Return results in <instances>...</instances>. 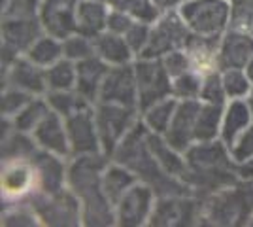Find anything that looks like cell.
<instances>
[{
  "label": "cell",
  "instance_id": "1",
  "mask_svg": "<svg viewBox=\"0 0 253 227\" xmlns=\"http://www.w3.org/2000/svg\"><path fill=\"white\" fill-rule=\"evenodd\" d=\"M110 157L104 153L80 155L68 161L66 185L76 193L84 210V226L108 227L116 224V206L102 187V173Z\"/></svg>",
  "mask_w": 253,
  "mask_h": 227
},
{
  "label": "cell",
  "instance_id": "2",
  "mask_svg": "<svg viewBox=\"0 0 253 227\" xmlns=\"http://www.w3.org/2000/svg\"><path fill=\"white\" fill-rule=\"evenodd\" d=\"M183 155L187 169L181 180L187 184L191 193L201 199L240 180L231 150L221 138L213 142H195Z\"/></svg>",
  "mask_w": 253,
  "mask_h": 227
},
{
  "label": "cell",
  "instance_id": "3",
  "mask_svg": "<svg viewBox=\"0 0 253 227\" xmlns=\"http://www.w3.org/2000/svg\"><path fill=\"white\" fill-rule=\"evenodd\" d=\"M148 135L149 129L142 123V119H138L136 125L119 142L112 159L125 165L128 171H132L140 182L151 185L157 197L191 193L185 182H181L179 178H174L163 171V167L157 163L153 151L149 148Z\"/></svg>",
  "mask_w": 253,
  "mask_h": 227
},
{
  "label": "cell",
  "instance_id": "4",
  "mask_svg": "<svg viewBox=\"0 0 253 227\" xmlns=\"http://www.w3.org/2000/svg\"><path fill=\"white\" fill-rule=\"evenodd\" d=\"M202 226L244 227L253 226V182L236 184L202 199Z\"/></svg>",
  "mask_w": 253,
  "mask_h": 227
},
{
  "label": "cell",
  "instance_id": "5",
  "mask_svg": "<svg viewBox=\"0 0 253 227\" xmlns=\"http://www.w3.org/2000/svg\"><path fill=\"white\" fill-rule=\"evenodd\" d=\"M231 0H185L178 8L193 34L221 36L231 27Z\"/></svg>",
  "mask_w": 253,
  "mask_h": 227
},
{
  "label": "cell",
  "instance_id": "6",
  "mask_svg": "<svg viewBox=\"0 0 253 227\" xmlns=\"http://www.w3.org/2000/svg\"><path fill=\"white\" fill-rule=\"evenodd\" d=\"M42 226H84V210L76 193L66 185L55 193H36L27 201Z\"/></svg>",
  "mask_w": 253,
  "mask_h": 227
},
{
  "label": "cell",
  "instance_id": "7",
  "mask_svg": "<svg viewBox=\"0 0 253 227\" xmlns=\"http://www.w3.org/2000/svg\"><path fill=\"white\" fill-rule=\"evenodd\" d=\"M140 119V110L114 104V102H96L95 104V121L100 148L102 153L112 159L114 151L119 146V142L126 136V133L136 125Z\"/></svg>",
  "mask_w": 253,
  "mask_h": 227
},
{
  "label": "cell",
  "instance_id": "8",
  "mask_svg": "<svg viewBox=\"0 0 253 227\" xmlns=\"http://www.w3.org/2000/svg\"><path fill=\"white\" fill-rule=\"evenodd\" d=\"M0 189H2V206L27 203L40 191L36 165L29 159H6L2 161L0 173Z\"/></svg>",
  "mask_w": 253,
  "mask_h": 227
},
{
  "label": "cell",
  "instance_id": "9",
  "mask_svg": "<svg viewBox=\"0 0 253 227\" xmlns=\"http://www.w3.org/2000/svg\"><path fill=\"white\" fill-rule=\"evenodd\" d=\"M191 31L183 23L178 10L165 11L159 15L155 23H151V34L146 49L138 57L144 59H163L165 55L172 53L176 49H183L187 40L191 38ZM136 57V59H138Z\"/></svg>",
  "mask_w": 253,
  "mask_h": 227
},
{
  "label": "cell",
  "instance_id": "10",
  "mask_svg": "<svg viewBox=\"0 0 253 227\" xmlns=\"http://www.w3.org/2000/svg\"><path fill=\"white\" fill-rule=\"evenodd\" d=\"M151 227H191L202 226V199L193 193L157 197Z\"/></svg>",
  "mask_w": 253,
  "mask_h": 227
},
{
  "label": "cell",
  "instance_id": "11",
  "mask_svg": "<svg viewBox=\"0 0 253 227\" xmlns=\"http://www.w3.org/2000/svg\"><path fill=\"white\" fill-rule=\"evenodd\" d=\"M134 74L138 86V110L144 112L151 104L172 97V78L161 59H134Z\"/></svg>",
  "mask_w": 253,
  "mask_h": 227
},
{
  "label": "cell",
  "instance_id": "12",
  "mask_svg": "<svg viewBox=\"0 0 253 227\" xmlns=\"http://www.w3.org/2000/svg\"><path fill=\"white\" fill-rule=\"evenodd\" d=\"M2 68L29 51L43 31L40 17H2Z\"/></svg>",
  "mask_w": 253,
  "mask_h": 227
},
{
  "label": "cell",
  "instance_id": "13",
  "mask_svg": "<svg viewBox=\"0 0 253 227\" xmlns=\"http://www.w3.org/2000/svg\"><path fill=\"white\" fill-rule=\"evenodd\" d=\"M157 203V193L144 182H136L116 205V224L119 227L149 226V218Z\"/></svg>",
  "mask_w": 253,
  "mask_h": 227
},
{
  "label": "cell",
  "instance_id": "14",
  "mask_svg": "<svg viewBox=\"0 0 253 227\" xmlns=\"http://www.w3.org/2000/svg\"><path fill=\"white\" fill-rule=\"evenodd\" d=\"M64 121H66V133H68L70 155L72 157L102 153L98 131H96L95 106L80 110V112H76L72 116L64 118Z\"/></svg>",
  "mask_w": 253,
  "mask_h": 227
},
{
  "label": "cell",
  "instance_id": "15",
  "mask_svg": "<svg viewBox=\"0 0 253 227\" xmlns=\"http://www.w3.org/2000/svg\"><path fill=\"white\" fill-rule=\"evenodd\" d=\"M98 102H114L130 108H138V86L134 65L110 66L106 74Z\"/></svg>",
  "mask_w": 253,
  "mask_h": 227
},
{
  "label": "cell",
  "instance_id": "16",
  "mask_svg": "<svg viewBox=\"0 0 253 227\" xmlns=\"http://www.w3.org/2000/svg\"><path fill=\"white\" fill-rule=\"evenodd\" d=\"M2 87H17L32 97H45L49 91L45 68L25 55L17 57L8 68H2Z\"/></svg>",
  "mask_w": 253,
  "mask_h": 227
},
{
  "label": "cell",
  "instance_id": "17",
  "mask_svg": "<svg viewBox=\"0 0 253 227\" xmlns=\"http://www.w3.org/2000/svg\"><path fill=\"white\" fill-rule=\"evenodd\" d=\"M201 106V100H178L174 118L170 121L167 133L163 135L174 150L185 153L195 144V125Z\"/></svg>",
  "mask_w": 253,
  "mask_h": 227
},
{
  "label": "cell",
  "instance_id": "18",
  "mask_svg": "<svg viewBox=\"0 0 253 227\" xmlns=\"http://www.w3.org/2000/svg\"><path fill=\"white\" fill-rule=\"evenodd\" d=\"M80 0H42L38 17L43 31L64 40L76 33V11Z\"/></svg>",
  "mask_w": 253,
  "mask_h": 227
},
{
  "label": "cell",
  "instance_id": "19",
  "mask_svg": "<svg viewBox=\"0 0 253 227\" xmlns=\"http://www.w3.org/2000/svg\"><path fill=\"white\" fill-rule=\"evenodd\" d=\"M223 36V34H221ZM221 36H201L191 34L183 51L187 53L191 70L197 74L208 76L211 72H219V44Z\"/></svg>",
  "mask_w": 253,
  "mask_h": 227
},
{
  "label": "cell",
  "instance_id": "20",
  "mask_svg": "<svg viewBox=\"0 0 253 227\" xmlns=\"http://www.w3.org/2000/svg\"><path fill=\"white\" fill-rule=\"evenodd\" d=\"M34 140L40 150H45L55 155H61L70 159V142H68V133H66V121L61 114L55 110H49L47 116L42 119V123L32 133Z\"/></svg>",
  "mask_w": 253,
  "mask_h": 227
},
{
  "label": "cell",
  "instance_id": "21",
  "mask_svg": "<svg viewBox=\"0 0 253 227\" xmlns=\"http://www.w3.org/2000/svg\"><path fill=\"white\" fill-rule=\"evenodd\" d=\"M253 57V34L229 27L219 44V68H246Z\"/></svg>",
  "mask_w": 253,
  "mask_h": 227
},
{
  "label": "cell",
  "instance_id": "22",
  "mask_svg": "<svg viewBox=\"0 0 253 227\" xmlns=\"http://www.w3.org/2000/svg\"><path fill=\"white\" fill-rule=\"evenodd\" d=\"M32 161L38 171V184H40L38 193H55L66 187V173L70 159L45 150H38L32 155Z\"/></svg>",
  "mask_w": 253,
  "mask_h": 227
},
{
  "label": "cell",
  "instance_id": "23",
  "mask_svg": "<svg viewBox=\"0 0 253 227\" xmlns=\"http://www.w3.org/2000/svg\"><path fill=\"white\" fill-rule=\"evenodd\" d=\"M76 66H78L76 91L95 106L98 102V97H100V87H102V82L110 70V65L104 63L100 57L93 55L89 59L76 63Z\"/></svg>",
  "mask_w": 253,
  "mask_h": 227
},
{
  "label": "cell",
  "instance_id": "24",
  "mask_svg": "<svg viewBox=\"0 0 253 227\" xmlns=\"http://www.w3.org/2000/svg\"><path fill=\"white\" fill-rule=\"evenodd\" d=\"M253 123L252 112L248 108L244 98H232L225 104L221 121V140L232 148V144L238 140V136Z\"/></svg>",
  "mask_w": 253,
  "mask_h": 227
},
{
  "label": "cell",
  "instance_id": "25",
  "mask_svg": "<svg viewBox=\"0 0 253 227\" xmlns=\"http://www.w3.org/2000/svg\"><path fill=\"white\" fill-rule=\"evenodd\" d=\"M110 6L100 0H80L76 11V33L96 38L106 31Z\"/></svg>",
  "mask_w": 253,
  "mask_h": 227
},
{
  "label": "cell",
  "instance_id": "26",
  "mask_svg": "<svg viewBox=\"0 0 253 227\" xmlns=\"http://www.w3.org/2000/svg\"><path fill=\"white\" fill-rule=\"evenodd\" d=\"M93 42H95V55L100 57L110 66L130 65L136 59V55L132 53L130 45L126 44L125 36H121V34L104 31L96 38H93Z\"/></svg>",
  "mask_w": 253,
  "mask_h": 227
},
{
  "label": "cell",
  "instance_id": "27",
  "mask_svg": "<svg viewBox=\"0 0 253 227\" xmlns=\"http://www.w3.org/2000/svg\"><path fill=\"white\" fill-rule=\"evenodd\" d=\"M148 144H149V148H151V151H153L157 163L163 167V171L167 174H170V176L181 180L183 174H185V169H187L185 155H183L181 151L174 150L163 135H155V133H151V131H149V135H148ZM181 182H183V180H181Z\"/></svg>",
  "mask_w": 253,
  "mask_h": 227
},
{
  "label": "cell",
  "instance_id": "28",
  "mask_svg": "<svg viewBox=\"0 0 253 227\" xmlns=\"http://www.w3.org/2000/svg\"><path fill=\"white\" fill-rule=\"evenodd\" d=\"M136 182H140L136 174L128 171L125 165L114 161V159H110V163L106 165L104 173H102V187H104L106 195H108V199L112 201L114 206Z\"/></svg>",
  "mask_w": 253,
  "mask_h": 227
},
{
  "label": "cell",
  "instance_id": "29",
  "mask_svg": "<svg viewBox=\"0 0 253 227\" xmlns=\"http://www.w3.org/2000/svg\"><path fill=\"white\" fill-rule=\"evenodd\" d=\"M223 110L225 106L202 102L197 125H195V142H213L221 138Z\"/></svg>",
  "mask_w": 253,
  "mask_h": 227
},
{
  "label": "cell",
  "instance_id": "30",
  "mask_svg": "<svg viewBox=\"0 0 253 227\" xmlns=\"http://www.w3.org/2000/svg\"><path fill=\"white\" fill-rule=\"evenodd\" d=\"M178 108V98L169 97L159 100L155 104H151L149 108H146L144 112H140V119L142 123L148 127L151 133L155 135H165L169 129L170 121L174 118V112Z\"/></svg>",
  "mask_w": 253,
  "mask_h": 227
},
{
  "label": "cell",
  "instance_id": "31",
  "mask_svg": "<svg viewBox=\"0 0 253 227\" xmlns=\"http://www.w3.org/2000/svg\"><path fill=\"white\" fill-rule=\"evenodd\" d=\"M25 57H29L32 63H36V65L42 66V68H49V66L55 65L57 61H61L64 57L63 40L61 38H55L51 34L43 33L29 47V51L25 53Z\"/></svg>",
  "mask_w": 253,
  "mask_h": 227
},
{
  "label": "cell",
  "instance_id": "32",
  "mask_svg": "<svg viewBox=\"0 0 253 227\" xmlns=\"http://www.w3.org/2000/svg\"><path fill=\"white\" fill-rule=\"evenodd\" d=\"M45 76H47V89L49 91H72V89H76L78 66L74 61L63 57L55 65L45 68Z\"/></svg>",
  "mask_w": 253,
  "mask_h": 227
},
{
  "label": "cell",
  "instance_id": "33",
  "mask_svg": "<svg viewBox=\"0 0 253 227\" xmlns=\"http://www.w3.org/2000/svg\"><path fill=\"white\" fill-rule=\"evenodd\" d=\"M51 110L49 102L45 97H34L25 106V108L11 118V123L17 131H23V133H34V129L42 123V119L47 116V112Z\"/></svg>",
  "mask_w": 253,
  "mask_h": 227
},
{
  "label": "cell",
  "instance_id": "34",
  "mask_svg": "<svg viewBox=\"0 0 253 227\" xmlns=\"http://www.w3.org/2000/svg\"><path fill=\"white\" fill-rule=\"evenodd\" d=\"M108 4L110 8L128 13L134 21L155 23L161 15L159 8L153 4V0H100Z\"/></svg>",
  "mask_w": 253,
  "mask_h": 227
},
{
  "label": "cell",
  "instance_id": "35",
  "mask_svg": "<svg viewBox=\"0 0 253 227\" xmlns=\"http://www.w3.org/2000/svg\"><path fill=\"white\" fill-rule=\"evenodd\" d=\"M45 98H47L51 110H55L57 114H61L63 118H68V116H72V114L80 112V110L91 108V106H93V104H91L89 100H85L76 89H72V91H49V93L45 95Z\"/></svg>",
  "mask_w": 253,
  "mask_h": 227
},
{
  "label": "cell",
  "instance_id": "36",
  "mask_svg": "<svg viewBox=\"0 0 253 227\" xmlns=\"http://www.w3.org/2000/svg\"><path fill=\"white\" fill-rule=\"evenodd\" d=\"M204 76L195 70H187L172 80V97L178 100H201V89Z\"/></svg>",
  "mask_w": 253,
  "mask_h": 227
},
{
  "label": "cell",
  "instance_id": "37",
  "mask_svg": "<svg viewBox=\"0 0 253 227\" xmlns=\"http://www.w3.org/2000/svg\"><path fill=\"white\" fill-rule=\"evenodd\" d=\"M221 80L229 100H232V98H246V95L252 91L253 87V84L246 76L244 68H225V70H221Z\"/></svg>",
  "mask_w": 253,
  "mask_h": 227
},
{
  "label": "cell",
  "instance_id": "38",
  "mask_svg": "<svg viewBox=\"0 0 253 227\" xmlns=\"http://www.w3.org/2000/svg\"><path fill=\"white\" fill-rule=\"evenodd\" d=\"M63 49L66 59L80 63V61L95 55V42H93V38H89L85 34L74 33L63 40Z\"/></svg>",
  "mask_w": 253,
  "mask_h": 227
},
{
  "label": "cell",
  "instance_id": "39",
  "mask_svg": "<svg viewBox=\"0 0 253 227\" xmlns=\"http://www.w3.org/2000/svg\"><path fill=\"white\" fill-rule=\"evenodd\" d=\"M2 226L8 227H32V226H42L40 220L36 216V212L32 210V206L27 203H19V205L6 206L2 212Z\"/></svg>",
  "mask_w": 253,
  "mask_h": 227
},
{
  "label": "cell",
  "instance_id": "40",
  "mask_svg": "<svg viewBox=\"0 0 253 227\" xmlns=\"http://www.w3.org/2000/svg\"><path fill=\"white\" fill-rule=\"evenodd\" d=\"M32 95L25 93L17 87H2V100H0V110L2 118H13L21 112L32 100Z\"/></svg>",
  "mask_w": 253,
  "mask_h": 227
},
{
  "label": "cell",
  "instance_id": "41",
  "mask_svg": "<svg viewBox=\"0 0 253 227\" xmlns=\"http://www.w3.org/2000/svg\"><path fill=\"white\" fill-rule=\"evenodd\" d=\"M201 100L208 102V104H217V106H225L229 102V97H227L225 87H223L221 70L204 76L201 89Z\"/></svg>",
  "mask_w": 253,
  "mask_h": 227
},
{
  "label": "cell",
  "instance_id": "42",
  "mask_svg": "<svg viewBox=\"0 0 253 227\" xmlns=\"http://www.w3.org/2000/svg\"><path fill=\"white\" fill-rule=\"evenodd\" d=\"M231 27L253 34V0H231Z\"/></svg>",
  "mask_w": 253,
  "mask_h": 227
},
{
  "label": "cell",
  "instance_id": "43",
  "mask_svg": "<svg viewBox=\"0 0 253 227\" xmlns=\"http://www.w3.org/2000/svg\"><path fill=\"white\" fill-rule=\"evenodd\" d=\"M42 0H2V17H38Z\"/></svg>",
  "mask_w": 253,
  "mask_h": 227
},
{
  "label": "cell",
  "instance_id": "44",
  "mask_svg": "<svg viewBox=\"0 0 253 227\" xmlns=\"http://www.w3.org/2000/svg\"><path fill=\"white\" fill-rule=\"evenodd\" d=\"M149 34H151V23L144 21H134L132 27L125 33L126 44L130 45L132 53L136 55V57L146 49V45L149 42Z\"/></svg>",
  "mask_w": 253,
  "mask_h": 227
},
{
  "label": "cell",
  "instance_id": "45",
  "mask_svg": "<svg viewBox=\"0 0 253 227\" xmlns=\"http://www.w3.org/2000/svg\"><path fill=\"white\" fill-rule=\"evenodd\" d=\"M231 155L234 163H244L253 157V123L238 136V140L232 144Z\"/></svg>",
  "mask_w": 253,
  "mask_h": 227
},
{
  "label": "cell",
  "instance_id": "46",
  "mask_svg": "<svg viewBox=\"0 0 253 227\" xmlns=\"http://www.w3.org/2000/svg\"><path fill=\"white\" fill-rule=\"evenodd\" d=\"M161 61H163V65H165V68H167V72L170 74L172 80L181 76L183 72L191 70L189 59H187V53H185L183 49H176V51H172V53L165 55Z\"/></svg>",
  "mask_w": 253,
  "mask_h": 227
},
{
  "label": "cell",
  "instance_id": "47",
  "mask_svg": "<svg viewBox=\"0 0 253 227\" xmlns=\"http://www.w3.org/2000/svg\"><path fill=\"white\" fill-rule=\"evenodd\" d=\"M132 23H134V19H132L128 13L110 8L108 21H106V31H110V33H114V34H121V36H125L126 31L132 27Z\"/></svg>",
  "mask_w": 253,
  "mask_h": 227
},
{
  "label": "cell",
  "instance_id": "48",
  "mask_svg": "<svg viewBox=\"0 0 253 227\" xmlns=\"http://www.w3.org/2000/svg\"><path fill=\"white\" fill-rule=\"evenodd\" d=\"M236 173L240 176V180H250V182H253V157L244 163H236Z\"/></svg>",
  "mask_w": 253,
  "mask_h": 227
},
{
  "label": "cell",
  "instance_id": "49",
  "mask_svg": "<svg viewBox=\"0 0 253 227\" xmlns=\"http://www.w3.org/2000/svg\"><path fill=\"white\" fill-rule=\"evenodd\" d=\"M185 0H153V4L159 8L161 13H165V11H174L178 10L179 6L183 4Z\"/></svg>",
  "mask_w": 253,
  "mask_h": 227
},
{
  "label": "cell",
  "instance_id": "50",
  "mask_svg": "<svg viewBox=\"0 0 253 227\" xmlns=\"http://www.w3.org/2000/svg\"><path fill=\"white\" fill-rule=\"evenodd\" d=\"M244 70H246V76L250 78V82L253 84V57L250 59V63L246 65V68H244Z\"/></svg>",
  "mask_w": 253,
  "mask_h": 227
},
{
  "label": "cell",
  "instance_id": "51",
  "mask_svg": "<svg viewBox=\"0 0 253 227\" xmlns=\"http://www.w3.org/2000/svg\"><path fill=\"white\" fill-rule=\"evenodd\" d=\"M246 104H248V108H250V112H252V118H253V87H252V91L246 95Z\"/></svg>",
  "mask_w": 253,
  "mask_h": 227
}]
</instances>
